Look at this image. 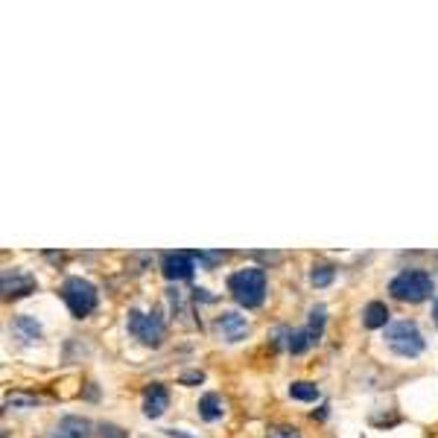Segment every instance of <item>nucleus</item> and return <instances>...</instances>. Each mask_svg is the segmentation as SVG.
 <instances>
[{"label":"nucleus","instance_id":"obj_1","mask_svg":"<svg viewBox=\"0 0 438 438\" xmlns=\"http://www.w3.org/2000/svg\"><path fill=\"white\" fill-rule=\"evenodd\" d=\"M228 292L231 298L251 310V307H261L263 298H266V272L257 269V266H249V269H240L228 278Z\"/></svg>","mask_w":438,"mask_h":438},{"label":"nucleus","instance_id":"obj_2","mask_svg":"<svg viewBox=\"0 0 438 438\" xmlns=\"http://www.w3.org/2000/svg\"><path fill=\"white\" fill-rule=\"evenodd\" d=\"M432 275L430 272H421V269H409V272H400L397 278L388 284V292L400 301H409V304H418V301H427L432 295Z\"/></svg>","mask_w":438,"mask_h":438},{"label":"nucleus","instance_id":"obj_3","mask_svg":"<svg viewBox=\"0 0 438 438\" xmlns=\"http://www.w3.org/2000/svg\"><path fill=\"white\" fill-rule=\"evenodd\" d=\"M386 342L400 356H418L424 351V336H421L415 321H395L386 328Z\"/></svg>","mask_w":438,"mask_h":438},{"label":"nucleus","instance_id":"obj_4","mask_svg":"<svg viewBox=\"0 0 438 438\" xmlns=\"http://www.w3.org/2000/svg\"><path fill=\"white\" fill-rule=\"evenodd\" d=\"M61 298L76 319H82L96 307V289H94V284H88L82 278H68L61 286Z\"/></svg>","mask_w":438,"mask_h":438},{"label":"nucleus","instance_id":"obj_5","mask_svg":"<svg viewBox=\"0 0 438 438\" xmlns=\"http://www.w3.org/2000/svg\"><path fill=\"white\" fill-rule=\"evenodd\" d=\"M129 330H132L143 345H161V339H164V324H161L158 316L132 313L129 316Z\"/></svg>","mask_w":438,"mask_h":438},{"label":"nucleus","instance_id":"obj_6","mask_svg":"<svg viewBox=\"0 0 438 438\" xmlns=\"http://www.w3.org/2000/svg\"><path fill=\"white\" fill-rule=\"evenodd\" d=\"M161 269H164V275L170 281H184V278H190V275H193V254H187V251H167Z\"/></svg>","mask_w":438,"mask_h":438},{"label":"nucleus","instance_id":"obj_7","mask_svg":"<svg viewBox=\"0 0 438 438\" xmlns=\"http://www.w3.org/2000/svg\"><path fill=\"white\" fill-rule=\"evenodd\" d=\"M217 333L225 342H240V339H246V333H249V321L240 313H222V316H217Z\"/></svg>","mask_w":438,"mask_h":438},{"label":"nucleus","instance_id":"obj_8","mask_svg":"<svg viewBox=\"0 0 438 438\" xmlns=\"http://www.w3.org/2000/svg\"><path fill=\"white\" fill-rule=\"evenodd\" d=\"M167 403H170V395H167V388L161 386V383H152L149 388H146V395H143V412L149 415V418H158L161 412L167 409Z\"/></svg>","mask_w":438,"mask_h":438},{"label":"nucleus","instance_id":"obj_9","mask_svg":"<svg viewBox=\"0 0 438 438\" xmlns=\"http://www.w3.org/2000/svg\"><path fill=\"white\" fill-rule=\"evenodd\" d=\"M88 432H91V424L85 418H61L53 438H88Z\"/></svg>","mask_w":438,"mask_h":438},{"label":"nucleus","instance_id":"obj_10","mask_svg":"<svg viewBox=\"0 0 438 438\" xmlns=\"http://www.w3.org/2000/svg\"><path fill=\"white\" fill-rule=\"evenodd\" d=\"M363 321H365V328H386V321H388V307L380 304V301H371L365 307V313H363Z\"/></svg>","mask_w":438,"mask_h":438},{"label":"nucleus","instance_id":"obj_11","mask_svg":"<svg viewBox=\"0 0 438 438\" xmlns=\"http://www.w3.org/2000/svg\"><path fill=\"white\" fill-rule=\"evenodd\" d=\"M32 286V278L29 275H21V272H12L3 278V292L6 295H24V292Z\"/></svg>","mask_w":438,"mask_h":438},{"label":"nucleus","instance_id":"obj_12","mask_svg":"<svg viewBox=\"0 0 438 438\" xmlns=\"http://www.w3.org/2000/svg\"><path fill=\"white\" fill-rule=\"evenodd\" d=\"M199 415H202L205 421L222 418V400H219L217 395H205V397L199 400Z\"/></svg>","mask_w":438,"mask_h":438},{"label":"nucleus","instance_id":"obj_13","mask_svg":"<svg viewBox=\"0 0 438 438\" xmlns=\"http://www.w3.org/2000/svg\"><path fill=\"white\" fill-rule=\"evenodd\" d=\"M310 345H316L313 339H310V333H307V328H301V330H292L289 336H286V348L292 351V353H304Z\"/></svg>","mask_w":438,"mask_h":438},{"label":"nucleus","instance_id":"obj_14","mask_svg":"<svg viewBox=\"0 0 438 438\" xmlns=\"http://www.w3.org/2000/svg\"><path fill=\"white\" fill-rule=\"evenodd\" d=\"M289 395L295 400H319V388L313 383H292L289 386Z\"/></svg>","mask_w":438,"mask_h":438},{"label":"nucleus","instance_id":"obj_15","mask_svg":"<svg viewBox=\"0 0 438 438\" xmlns=\"http://www.w3.org/2000/svg\"><path fill=\"white\" fill-rule=\"evenodd\" d=\"M333 275H336V269L333 266H313V275H310V281H313V286H328L330 281H333Z\"/></svg>","mask_w":438,"mask_h":438},{"label":"nucleus","instance_id":"obj_16","mask_svg":"<svg viewBox=\"0 0 438 438\" xmlns=\"http://www.w3.org/2000/svg\"><path fill=\"white\" fill-rule=\"evenodd\" d=\"M15 324H18V328L29 336V339H36L38 333H41V328H38V321H32V319H18V321H15Z\"/></svg>","mask_w":438,"mask_h":438},{"label":"nucleus","instance_id":"obj_17","mask_svg":"<svg viewBox=\"0 0 438 438\" xmlns=\"http://www.w3.org/2000/svg\"><path fill=\"white\" fill-rule=\"evenodd\" d=\"M96 430H100V438H129V435H126L120 427H115V424H100Z\"/></svg>","mask_w":438,"mask_h":438},{"label":"nucleus","instance_id":"obj_18","mask_svg":"<svg viewBox=\"0 0 438 438\" xmlns=\"http://www.w3.org/2000/svg\"><path fill=\"white\" fill-rule=\"evenodd\" d=\"M269 438H301L295 427H272L269 430Z\"/></svg>","mask_w":438,"mask_h":438},{"label":"nucleus","instance_id":"obj_19","mask_svg":"<svg viewBox=\"0 0 438 438\" xmlns=\"http://www.w3.org/2000/svg\"><path fill=\"white\" fill-rule=\"evenodd\" d=\"M6 403H9V407H32V403H36V397H18V395H15V397H9Z\"/></svg>","mask_w":438,"mask_h":438},{"label":"nucleus","instance_id":"obj_20","mask_svg":"<svg viewBox=\"0 0 438 438\" xmlns=\"http://www.w3.org/2000/svg\"><path fill=\"white\" fill-rule=\"evenodd\" d=\"M184 383H202V374H184Z\"/></svg>","mask_w":438,"mask_h":438},{"label":"nucleus","instance_id":"obj_21","mask_svg":"<svg viewBox=\"0 0 438 438\" xmlns=\"http://www.w3.org/2000/svg\"><path fill=\"white\" fill-rule=\"evenodd\" d=\"M167 435H170V438H190V435H187V432H182V430H170Z\"/></svg>","mask_w":438,"mask_h":438},{"label":"nucleus","instance_id":"obj_22","mask_svg":"<svg viewBox=\"0 0 438 438\" xmlns=\"http://www.w3.org/2000/svg\"><path fill=\"white\" fill-rule=\"evenodd\" d=\"M435 321H438V301H435Z\"/></svg>","mask_w":438,"mask_h":438}]
</instances>
